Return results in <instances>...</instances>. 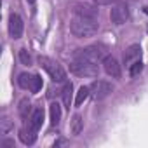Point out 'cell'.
Here are the masks:
<instances>
[{"label": "cell", "mask_w": 148, "mask_h": 148, "mask_svg": "<svg viewBox=\"0 0 148 148\" xmlns=\"http://www.w3.org/2000/svg\"><path fill=\"white\" fill-rule=\"evenodd\" d=\"M106 56V49L103 45H89L80 49L73 61L70 63V71L79 77H96L99 73V64Z\"/></svg>", "instance_id": "obj_1"}, {"label": "cell", "mask_w": 148, "mask_h": 148, "mask_svg": "<svg viewBox=\"0 0 148 148\" xmlns=\"http://www.w3.org/2000/svg\"><path fill=\"white\" fill-rule=\"evenodd\" d=\"M99 30V23L96 16H84V14H75L70 23V32L77 38H87L96 35Z\"/></svg>", "instance_id": "obj_2"}, {"label": "cell", "mask_w": 148, "mask_h": 148, "mask_svg": "<svg viewBox=\"0 0 148 148\" xmlns=\"http://www.w3.org/2000/svg\"><path fill=\"white\" fill-rule=\"evenodd\" d=\"M38 64L47 71V75L52 79V82H58V84H64L66 82V71L63 70V66L58 61H54V59H51L47 56H40L38 58Z\"/></svg>", "instance_id": "obj_3"}, {"label": "cell", "mask_w": 148, "mask_h": 148, "mask_svg": "<svg viewBox=\"0 0 148 148\" xmlns=\"http://www.w3.org/2000/svg\"><path fill=\"white\" fill-rule=\"evenodd\" d=\"M112 91H113V86L106 80H96L91 86V96L94 99H105L112 94Z\"/></svg>", "instance_id": "obj_4"}, {"label": "cell", "mask_w": 148, "mask_h": 148, "mask_svg": "<svg viewBox=\"0 0 148 148\" xmlns=\"http://www.w3.org/2000/svg\"><path fill=\"white\" fill-rule=\"evenodd\" d=\"M110 19H112V23L117 25V26L124 25V23L129 19V7H127L125 4H115L113 9L110 11Z\"/></svg>", "instance_id": "obj_5"}, {"label": "cell", "mask_w": 148, "mask_h": 148, "mask_svg": "<svg viewBox=\"0 0 148 148\" xmlns=\"http://www.w3.org/2000/svg\"><path fill=\"white\" fill-rule=\"evenodd\" d=\"M23 30H25V23H23L21 16L19 14H11V18H9V35L14 40H18V38L23 37Z\"/></svg>", "instance_id": "obj_6"}, {"label": "cell", "mask_w": 148, "mask_h": 148, "mask_svg": "<svg viewBox=\"0 0 148 148\" xmlns=\"http://www.w3.org/2000/svg\"><path fill=\"white\" fill-rule=\"evenodd\" d=\"M101 64H103V70L106 71V75H110V77H113V79H119L120 77V64H119V61L113 58V56H105L103 58V61H101Z\"/></svg>", "instance_id": "obj_7"}, {"label": "cell", "mask_w": 148, "mask_h": 148, "mask_svg": "<svg viewBox=\"0 0 148 148\" xmlns=\"http://www.w3.org/2000/svg\"><path fill=\"white\" fill-rule=\"evenodd\" d=\"M42 124H44V110H42V108H35V110L32 112V115H30L28 125L38 132V129L42 127Z\"/></svg>", "instance_id": "obj_8"}, {"label": "cell", "mask_w": 148, "mask_h": 148, "mask_svg": "<svg viewBox=\"0 0 148 148\" xmlns=\"http://www.w3.org/2000/svg\"><path fill=\"white\" fill-rule=\"evenodd\" d=\"M19 139H21V143H23V145L32 146V145L37 141V131H35V129H32V127L28 125V127L21 129V132H19Z\"/></svg>", "instance_id": "obj_9"}, {"label": "cell", "mask_w": 148, "mask_h": 148, "mask_svg": "<svg viewBox=\"0 0 148 148\" xmlns=\"http://www.w3.org/2000/svg\"><path fill=\"white\" fill-rule=\"evenodd\" d=\"M139 56H141V47H139L138 44H134V45H131V47L125 51V54H124V63L129 66V64L134 63Z\"/></svg>", "instance_id": "obj_10"}, {"label": "cell", "mask_w": 148, "mask_h": 148, "mask_svg": "<svg viewBox=\"0 0 148 148\" xmlns=\"http://www.w3.org/2000/svg\"><path fill=\"white\" fill-rule=\"evenodd\" d=\"M49 113H51V124L52 125H59V122H61V105L56 103V101L51 103Z\"/></svg>", "instance_id": "obj_11"}, {"label": "cell", "mask_w": 148, "mask_h": 148, "mask_svg": "<svg viewBox=\"0 0 148 148\" xmlns=\"http://www.w3.org/2000/svg\"><path fill=\"white\" fill-rule=\"evenodd\" d=\"M71 91H73V86H71V82H64V86H63V103H64V106L70 110V106H71Z\"/></svg>", "instance_id": "obj_12"}, {"label": "cell", "mask_w": 148, "mask_h": 148, "mask_svg": "<svg viewBox=\"0 0 148 148\" xmlns=\"http://www.w3.org/2000/svg\"><path fill=\"white\" fill-rule=\"evenodd\" d=\"M91 96V87H87V86H82L80 89H79V92H77V96H75V106H80L87 98Z\"/></svg>", "instance_id": "obj_13"}, {"label": "cell", "mask_w": 148, "mask_h": 148, "mask_svg": "<svg viewBox=\"0 0 148 148\" xmlns=\"http://www.w3.org/2000/svg\"><path fill=\"white\" fill-rule=\"evenodd\" d=\"M82 129H84V120H82V117L77 113V115H73V119H71V134H80L82 132Z\"/></svg>", "instance_id": "obj_14"}, {"label": "cell", "mask_w": 148, "mask_h": 148, "mask_svg": "<svg viewBox=\"0 0 148 148\" xmlns=\"http://www.w3.org/2000/svg\"><path fill=\"white\" fill-rule=\"evenodd\" d=\"M75 14H84V16H96L98 18V9L91 7V5H77L75 7Z\"/></svg>", "instance_id": "obj_15"}, {"label": "cell", "mask_w": 148, "mask_h": 148, "mask_svg": "<svg viewBox=\"0 0 148 148\" xmlns=\"http://www.w3.org/2000/svg\"><path fill=\"white\" fill-rule=\"evenodd\" d=\"M143 66H145L143 61H141V59H136L134 63L129 64V75H131V77H138L139 73L143 71Z\"/></svg>", "instance_id": "obj_16"}, {"label": "cell", "mask_w": 148, "mask_h": 148, "mask_svg": "<svg viewBox=\"0 0 148 148\" xmlns=\"http://www.w3.org/2000/svg\"><path fill=\"white\" fill-rule=\"evenodd\" d=\"M28 89H30L33 94H37V92L42 89V77H40V75H32V80H30Z\"/></svg>", "instance_id": "obj_17"}, {"label": "cell", "mask_w": 148, "mask_h": 148, "mask_svg": "<svg viewBox=\"0 0 148 148\" xmlns=\"http://www.w3.org/2000/svg\"><path fill=\"white\" fill-rule=\"evenodd\" d=\"M19 61H21L25 66H30L33 59H32V54H30L26 49H21V51H19Z\"/></svg>", "instance_id": "obj_18"}, {"label": "cell", "mask_w": 148, "mask_h": 148, "mask_svg": "<svg viewBox=\"0 0 148 148\" xmlns=\"http://www.w3.org/2000/svg\"><path fill=\"white\" fill-rule=\"evenodd\" d=\"M30 110H32V103H30L26 98L21 99V103H19V113H21V117H26Z\"/></svg>", "instance_id": "obj_19"}, {"label": "cell", "mask_w": 148, "mask_h": 148, "mask_svg": "<svg viewBox=\"0 0 148 148\" xmlns=\"http://www.w3.org/2000/svg\"><path fill=\"white\" fill-rule=\"evenodd\" d=\"M12 129V122L9 119H2L0 120V134H7Z\"/></svg>", "instance_id": "obj_20"}, {"label": "cell", "mask_w": 148, "mask_h": 148, "mask_svg": "<svg viewBox=\"0 0 148 148\" xmlns=\"http://www.w3.org/2000/svg\"><path fill=\"white\" fill-rule=\"evenodd\" d=\"M119 2L120 0H94V4H98V5H115Z\"/></svg>", "instance_id": "obj_21"}, {"label": "cell", "mask_w": 148, "mask_h": 148, "mask_svg": "<svg viewBox=\"0 0 148 148\" xmlns=\"http://www.w3.org/2000/svg\"><path fill=\"white\" fill-rule=\"evenodd\" d=\"M2 146H14V141H11V139H4V141H2Z\"/></svg>", "instance_id": "obj_22"}, {"label": "cell", "mask_w": 148, "mask_h": 148, "mask_svg": "<svg viewBox=\"0 0 148 148\" xmlns=\"http://www.w3.org/2000/svg\"><path fill=\"white\" fill-rule=\"evenodd\" d=\"M26 2L32 5V7H35V4H37V0H26Z\"/></svg>", "instance_id": "obj_23"}, {"label": "cell", "mask_w": 148, "mask_h": 148, "mask_svg": "<svg viewBox=\"0 0 148 148\" xmlns=\"http://www.w3.org/2000/svg\"><path fill=\"white\" fill-rule=\"evenodd\" d=\"M145 12H146V14H148V7H145Z\"/></svg>", "instance_id": "obj_24"}]
</instances>
